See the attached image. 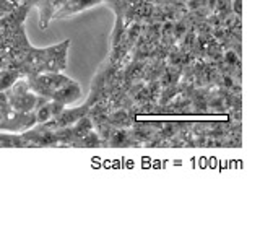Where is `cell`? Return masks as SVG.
Listing matches in <instances>:
<instances>
[{"label": "cell", "instance_id": "obj_2", "mask_svg": "<svg viewBox=\"0 0 260 244\" xmlns=\"http://www.w3.org/2000/svg\"><path fill=\"white\" fill-rule=\"evenodd\" d=\"M16 78H18V73L13 70H4L0 72V92H5V89L10 88Z\"/></svg>", "mask_w": 260, "mask_h": 244}, {"label": "cell", "instance_id": "obj_1", "mask_svg": "<svg viewBox=\"0 0 260 244\" xmlns=\"http://www.w3.org/2000/svg\"><path fill=\"white\" fill-rule=\"evenodd\" d=\"M80 96V86L75 83V81H70V83L63 85L62 88L55 89V92L52 93V98L51 100L57 101V103H62L63 106L69 104V103H73L75 100H78Z\"/></svg>", "mask_w": 260, "mask_h": 244}]
</instances>
